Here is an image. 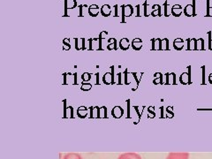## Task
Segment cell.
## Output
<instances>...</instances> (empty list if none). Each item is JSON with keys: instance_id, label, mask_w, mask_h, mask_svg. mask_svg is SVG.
Wrapping results in <instances>:
<instances>
[{"instance_id": "cell-1", "label": "cell", "mask_w": 212, "mask_h": 159, "mask_svg": "<svg viewBox=\"0 0 212 159\" xmlns=\"http://www.w3.org/2000/svg\"><path fill=\"white\" fill-rule=\"evenodd\" d=\"M135 13V9L131 5H121V23H125L126 18L131 17Z\"/></svg>"}, {"instance_id": "cell-2", "label": "cell", "mask_w": 212, "mask_h": 159, "mask_svg": "<svg viewBox=\"0 0 212 159\" xmlns=\"http://www.w3.org/2000/svg\"><path fill=\"white\" fill-rule=\"evenodd\" d=\"M63 84L64 85H78L77 81V73H65L63 74Z\"/></svg>"}, {"instance_id": "cell-3", "label": "cell", "mask_w": 212, "mask_h": 159, "mask_svg": "<svg viewBox=\"0 0 212 159\" xmlns=\"http://www.w3.org/2000/svg\"><path fill=\"white\" fill-rule=\"evenodd\" d=\"M102 82L105 85H114L115 82V76H114V67H110V73H105L102 76Z\"/></svg>"}, {"instance_id": "cell-4", "label": "cell", "mask_w": 212, "mask_h": 159, "mask_svg": "<svg viewBox=\"0 0 212 159\" xmlns=\"http://www.w3.org/2000/svg\"><path fill=\"white\" fill-rule=\"evenodd\" d=\"M196 0H192V4H189L186 5V7L183 10L184 14L187 17H195L196 16V9H195V5H196Z\"/></svg>"}, {"instance_id": "cell-5", "label": "cell", "mask_w": 212, "mask_h": 159, "mask_svg": "<svg viewBox=\"0 0 212 159\" xmlns=\"http://www.w3.org/2000/svg\"><path fill=\"white\" fill-rule=\"evenodd\" d=\"M187 73H183L181 74V75L179 76V82L182 85H191V67H188L187 68Z\"/></svg>"}, {"instance_id": "cell-6", "label": "cell", "mask_w": 212, "mask_h": 159, "mask_svg": "<svg viewBox=\"0 0 212 159\" xmlns=\"http://www.w3.org/2000/svg\"><path fill=\"white\" fill-rule=\"evenodd\" d=\"M78 6L76 0H64V17H68L67 11Z\"/></svg>"}, {"instance_id": "cell-7", "label": "cell", "mask_w": 212, "mask_h": 159, "mask_svg": "<svg viewBox=\"0 0 212 159\" xmlns=\"http://www.w3.org/2000/svg\"><path fill=\"white\" fill-rule=\"evenodd\" d=\"M88 42H89V46H88V50H102V47L100 45L99 42V38H89L88 39Z\"/></svg>"}, {"instance_id": "cell-8", "label": "cell", "mask_w": 212, "mask_h": 159, "mask_svg": "<svg viewBox=\"0 0 212 159\" xmlns=\"http://www.w3.org/2000/svg\"><path fill=\"white\" fill-rule=\"evenodd\" d=\"M176 74L175 73H167L165 74V81L164 85H176Z\"/></svg>"}, {"instance_id": "cell-9", "label": "cell", "mask_w": 212, "mask_h": 159, "mask_svg": "<svg viewBox=\"0 0 212 159\" xmlns=\"http://www.w3.org/2000/svg\"><path fill=\"white\" fill-rule=\"evenodd\" d=\"M74 42H75V49L77 50H87L86 48V39L84 37L82 38H79V37H75L74 38Z\"/></svg>"}, {"instance_id": "cell-10", "label": "cell", "mask_w": 212, "mask_h": 159, "mask_svg": "<svg viewBox=\"0 0 212 159\" xmlns=\"http://www.w3.org/2000/svg\"><path fill=\"white\" fill-rule=\"evenodd\" d=\"M188 153H171L168 155L166 159H188Z\"/></svg>"}, {"instance_id": "cell-11", "label": "cell", "mask_w": 212, "mask_h": 159, "mask_svg": "<svg viewBox=\"0 0 212 159\" xmlns=\"http://www.w3.org/2000/svg\"><path fill=\"white\" fill-rule=\"evenodd\" d=\"M101 11V8H99V6L97 5H91L88 6V13L89 14V16L91 17H96L99 13Z\"/></svg>"}, {"instance_id": "cell-12", "label": "cell", "mask_w": 212, "mask_h": 159, "mask_svg": "<svg viewBox=\"0 0 212 159\" xmlns=\"http://www.w3.org/2000/svg\"><path fill=\"white\" fill-rule=\"evenodd\" d=\"M171 15H173L174 17L181 16V14L183 13V8L180 5H174L171 6Z\"/></svg>"}, {"instance_id": "cell-13", "label": "cell", "mask_w": 212, "mask_h": 159, "mask_svg": "<svg viewBox=\"0 0 212 159\" xmlns=\"http://www.w3.org/2000/svg\"><path fill=\"white\" fill-rule=\"evenodd\" d=\"M187 50H197V39L196 38H188L187 39Z\"/></svg>"}, {"instance_id": "cell-14", "label": "cell", "mask_w": 212, "mask_h": 159, "mask_svg": "<svg viewBox=\"0 0 212 159\" xmlns=\"http://www.w3.org/2000/svg\"><path fill=\"white\" fill-rule=\"evenodd\" d=\"M151 50H162V39L161 38H153L151 39Z\"/></svg>"}, {"instance_id": "cell-15", "label": "cell", "mask_w": 212, "mask_h": 159, "mask_svg": "<svg viewBox=\"0 0 212 159\" xmlns=\"http://www.w3.org/2000/svg\"><path fill=\"white\" fill-rule=\"evenodd\" d=\"M119 45V48L122 50H127L130 48L131 43H130V41H129L128 38H127V37H123V38L120 39Z\"/></svg>"}, {"instance_id": "cell-16", "label": "cell", "mask_w": 212, "mask_h": 159, "mask_svg": "<svg viewBox=\"0 0 212 159\" xmlns=\"http://www.w3.org/2000/svg\"><path fill=\"white\" fill-rule=\"evenodd\" d=\"M131 45H132V48L134 50L138 51V50H140L142 48V40L141 38H139V37H136L132 41Z\"/></svg>"}, {"instance_id": "cell-17", "label": "cell", "mask_w": 212, "mask_h": 159, "mask_svg": "<svg viewBox=\"0 0 212 159\" xmlns=\"http://www.w3.org/2000/svg\"><path fill=\"white\" fill-rule=\"evenodd\" d=\"M118 159H142V157L136 153H124L120 155Z\"/></svg>"}, {"instance_id": "cell-18", "label": "cell", "mask_w": 212, "mask_h": 159, "mask_svg": "<svg viewBox=\"0 0 212 159\" xmlns=\"http://www.w3.org/2000/svg\"><path fill=\"white\" fill-rule=\"evenodd\" d=\"M173 48L176 50H181L183 48H184V40L180 37H178L176 38L174 41H173Z\"/></svg>"}, {"instance_id": "cell-19", "label": "cell", "mask_w": 212, "mask_h": 159, "mask_svg": "<svg viewBox=\"0 0 212 159\" xmlns=\"http://www.w3.org/2000/svg\"><path fill=\"white\" fill-rule=\"evenodd\" d=\"M100 13H101V14L103 17H109L110 16V14L112 13V10H111V7H110L109 5H103L102 7H101Z\"/></svg>"}, {"instance_id": "cell-20", "label": "cell", "mask_w": 212, "mask_h": 159, "mask_svg": "<svg viewBox=\"0 0 212 159\" xmlns=\"http://www.w3.org/2000/svg\"><path fill=\"white\" fill-rule=\"evenodd\" d=\"M150 15L153 17L162 16V6L159 5H154L152 6V12L150 13Z\"/></svg>"}, {"instance_id": "cell-21", "label": "cell", "mask_w": 212, "mask_h": 159, "mask_svg": "<svg viewBox=\"0 0 212 159\" xmlns=\"http://www.w3.org/2000/svg\"><path fill=\"white\" fill-rule=\"evenodd\" d=\"M123 113H124V110L122 109L120 106H115L113 109H112V110H111V114H112V116L115 117H122V115H123Z\"/></svg>"}, {"instance_id": "cell-22", "label": "cell", "mask_w": 212, "mask_h": 159, "mask_svg": "<svg viewBox=\"0 0 212 159\" xmlns=\"http://www.w3.org/2000/svg\"><path fill=\"white\" fill-rule=\"evenodd\" d=\"M118 46H117V40L113 37L108 39V45H107V50H117Z\"/></svg>"}, {"instance_id": "cell-23", "label": "cell", "mask_w": 212, "mask_h": 159, "mask_svg": "<svg viewBox=\"0 0 212 159\" xmlns=\"http://www.w3.org/2000/svg\"><path fill=\"white\" fill-rule=\"evenodd\" d=\"M154 77H155V79L153 81V84H155V85H158V84L163 85V84L164 85V81H163V74L161 73H156L154 74Z\"/></svg>"}, {"instance_id": "cell-24", "label": "cell", "mask_w": 212, "mask_h": 159, "mask_svg": "<svg viewBox=\"0 0 212 159\" xmlns=\"http://www.w3.org/2000/svg\"><path fill=\"white\" fill-rule=\"evenodd\" d=\"M77 114H78L79 117H85L88 114V108L85 107V106H81L77 110Z\"/></svg>"}, {"instance_id": "cell-25", "label": "cell", "mask_w": 212, "mask_h": 159, "mask_svg": "<svg viewBox=\"0 0 212 159\" xmlns=\"http://www.w3.org/2000/svg\"><path fill=\"white\" fill-rule=\"evenodd\" d=\"M63 159H82L80 154L77 153H68L64 156Z\"/></svg>"}, {"instance_id": "cell-26", "label": "cell", "mask_w": 212, "mask_h": 159, "mask_svg": "<svg viewBox=\"0 0 212 159\" xmlns=\"http://www.w3.org/2000/svg\"><path fill=\"white\" fill-rule=\"evenodd\" d=\"M99 110L100 108L95 107H90V117H99Z\"/></svg>"}, {"instance_id": "cell-27", "label": "cell", "mask_w": 212, "mask_h": 159, "mask_svg": "<svg viewBox=\"0 0 212 159\" xmlns=\"http://www.w3.org/2000/svg\"><path fill=\"white\" fill-rule=\"evenodd\" d=\"M162 50H170V42L168 38L162 39Z\"/></svg>"}, {"instance_id": "cell-28", "label": "cell", "mask_w": 212, "mask_h": 159, "mask_svg": "<svg viewBox=\"0 0 212 159\" xmlns=\"http://www.w3.org/2000/svg\"><path fill=\"white\" fill-rule=\"evenodd\" d=\"M205 42L203 38L197 39V50H205Z\"/></svg>"}, {"instance_id": "cell-29", "label": "cell", "mask_w": 212, "mask_h": 159, "mask_svg": "<svg viewBox=\"0 0 212 159\" xmlns=\"http://www.w3.org/2000/svg\"><path fill=\"white\" fill-rule=\"evenodd\" d=\"M63 50H71V44H70V38H64L63 40Z\"/></svg>"}, {"instance_id": "cell-30", "label": "cell", "mask_w": 212, "mask_h": 159, "mask_svg": "<svg viewBox=\"0 0 212 159\" xmlns=\"http://www.w3.org/2000/svg\"><path fill=\"white\" fill-rule=\"evenodd\" d=\"M168 1H165L163 3V16L164 17H168L170 16V14H171V13L170 12L169 10V5H168Z\"/></svg>"}, {"instance_id": "cell-31", "label": "cell", "mask_w": 212, "mask_h": 159, "mask_svg": "<svg viewBox=\"0 0 212 159\" xmlns=\"http://www.w3.org/2000/svg\"><path fill=\"white\" fill-rule=\"evenodd\" d=\"M133 75H134V78H135V80L136 85H137V87H138L139 84H140L141 80H142V76L143 75V73H133Z\"/></svg>"}, {"instance_id": "cell-32", "label": "cell", "mask_w": 212, "mask_h": 159, "mask_svg": "<svg viewBox=\"0 0 212 159\" xmlns=\"http://www.w3.org/2000/svg\"><path fill=\"white\" fill-rule=\"evenodd\" d=\"M92 76H93V74H91L90 73H83L82 75H81V80H82L83 82L88 81L91 80Z\"/></svg>"}, {"instance_id": "cell-33", "label": "cell", "mask_w": 212, "mask_h": 159, "mask_svg": "<svg viewBox=\"0 0 212 159\" xmlns=\"http://www.w3.org/2000/svg\"><path fill=\"white\" fill-rule=\"evenodd\" d=\"M91 89H92V84L87 83V82H83L81 84V89L82 91H89Z\"/></svg>"}, {"instance_id": "cell-34", "label": "cell", "mask_w": 212, "mask_h": 159, "mask_svg": "<svg viewBox=\"0 0 212 159\" xmlns=\"http://www.w3.org/2000/svg\"><path fill=\"white\" fill-rule=\"evenodd\" d=\"M124 75H125V77H124V84H125V85H129V84L131 83V81L129 80L130 73H128V72H127V69L125 70V72H124Z\"/></svg>"}, {"instance_id": "cell-35", "label": "cell", "mask_w": 212, "mask_h": 159, "mask_svg": "<svg viewBox=\"0 0 212 159\" xmlns=\"http://www.w3.org/2000/svg\"><path fill=\"white\" fill-rule=\"evenodd\" d=\"M107 117V109L105 106H102L99 110V117Z\"/></svg>"}, {"instance_id": "cell-36", "label": "cell", "mask_w": 212, "mask_h": 159, "mask_svg": "<svg viewBox=\"0 0 212 159\" xmlns=\"http://www.w3.org/2000/svg\"><path fill=\"white\" fill-rule=\"evenodd\" d=\"M142 7H143V16L148 17L149 14H148V1H145L142 5Z\"/></svg>"}, {"instance_id": "cell-37", "label": "cell", "mask_w": 212, "mask_h": 159, "mask_svg": "<svg viewBox=\"0 0 212 159\" xmlns=\"http://www.w3.org/2000/svg\"><path fill=\"white\" fill-rule=\"evenodd\" d=\"M79 17H83V8L87 7L86 5H80L79 6Z\"/></svg>"}, {"instance_id": "cell-38", "label": "cell", "mask_w": 212, "mask_h": 159, "mask_svg": "<svg viewBox=\"0 0 212 159\" xmlns=\"http://www.w3.org/2000/svg\"><path fill=\"white\" fill-rule=\"evenodd\" d=\"M120 13H121V11L119 12V5H114V17H119L120 16Z\"/></svg>"}, {"instance_id": "cell-39", "label": "cell", "mask_w": 212, "mask_h": 159, "mask_svg": "<svg viewBox=\"0 0 212 159\" xmlns=\"http://www.w3.org/2000/svg\"><path fill=\"white\" fill-rule=\"evenodd\" d=\"M141 5H136V11H137V13H136V17H141L142 16V13H141Z\"/></svg>"}, {"instance_id": "cell-40", "label": "cell", "mask_w": 212, "mask_h": 159, "mask_svg": "<svg viewBox=\"0 0 212 159\" xmlns=\"http://www.w3.org/2000/svg\"><path fill=\"white\" fill-rule=\"evenodd\" d=\"M203 70V81H202V85H205V67H202Z\"/></svg>"}, {"instance_id": "cell-41", "label": "cell", "mask_w": 212, "mask_h": 159, "mask_svg": "<svg viewBox=\"0 0 212 159\" xmlns=\"http://www.w3.org/2000/svg\"><path fill=\"white\" fill-rule=\"evenodd\" d=\"M121 76H122L121 73H119V74H118V82H117V85H122V84H123Z\"/></svg>"}, {"instance_id": "cell-42", "label": "cell", "mask_w": 212, "mask_h": 159, "mask_svg": "<svg viewBox=\"0 0 212 159\" xmlns=\"http://www.w3.org/2000/svg\"><path fill=\"white\" fill-rule=\"evenodd\" d=\"M149 113L150 114V115H149V117H155V113H154L152 110H151V108H150V107L149 108Z\"/></svg>"}, {"instance_id": "cell-43", "label": "cell", "mask_w": 212, "mask_h": 159, "mask_svg": "<svg viewBox=\"0 0 212 159\" xmlns=\"http://www.w3.org/2000/svg\"><path fill=\"white\" fill-rule=\"evenodd\" d=\"M95 76H96V81H95V85H99V73H96L95 74Z\"/></svg>"}, {"instance_id": "cell-44", "label": "cell", "mask_w": 212, "mask_h": 159, "mask_svg": "<svg viewBox=\"0 0 212 159\" xmlns=\"http://www.w3.org/2000/svg\"><path fill=\"white\" fill-rule=\"evenodd\" d=\"M209 82L210 84H212V73L209 75Z\"/></svg>"}, {"instance_id": "cell-45", "label": "cell", "mask_w": 212, "mask_h": 159, "mask_svg": "<svg viewBox=\"0 0 212 159\" xmlns=\"http://www.w3.org/2000/svg\"><path fill=\"white\" fill-rule=\"evenodd\" d=\"M209 50H212V40H211V43H210V45L209 46Z\"/></svg>"}]
</instances>
